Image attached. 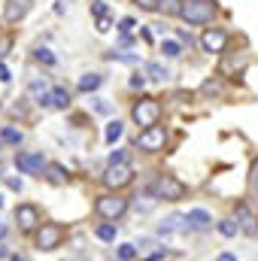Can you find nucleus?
I'll use <instances>...</instances> for the list:
<instances>
[{
	"label": "nucleus",
	"instance_id": "nucleus-1",
	"mask_svg": "<svg viewBox=\"0 0 258 261\" xmlns=\"http://www.w3.org/2000/svg\"><path fill=\"white\" fill-rule=\"evenodd\" d=\"M213 15H216L213 0H183L179 18H186L189 24H207V21H213Z\"/></svg>",
	"mask_w": 258,
	"mask_h": 261
},
{
	"label": "nucleus",
	"instance_id": "nucleus-2",
	"mask_svg": "<svg viewBox=\"0 0 258 261\" xmlns=\"http://www.w3.org/2000/svg\"><path fill=\"white\" fill-rule=\"evenodd\" d=\"M131 116H134V122H137V125H143V130L155 128V125H158V119H161V103H158L155 97H140V100L134 103Z\"/></svg>",
	"mask_w": 258,
	"mask_h": 261
},
{
	"label": "nucleus",
	"instance_id": "nucleus-3",
	"mask_svg": "<svg viewBox=\"0 0 258 261\" xmlns=\"http://www.w3.org/2000/svg\"><path fill=\"white\" fill-rule=\"evenodd\" d=\"M152 195L164 197V200H183V197L189 195V186H186L183 179L170 176V173H161V176L155 179V186H152Z\"/></svg>",
	"mask_w": 258,
	"mask_h": 261
},
{
	"label": "nucleus",
	"instance_id": "nucleus-4",
	"mask_svg": "<svg viewBox=\"0 0 258 261\" xmlns=\"http://www.w3.org/2000/svg\"><path fill=\"white\" fill-rule=\"evenodd\" d=\"M94 210H97V216L104 219V222H116V219H122L125 216V210H128V197H119V195H104L94 200Z\"/></svg>",
	"mask_w": 258,
	"mask_h": 261
},
{
	"label": "nucleus",
	"instance_id": "nucleus-5",
	"mask_svg": "<svg viewBox=\"0 0 258 261\" xmlns=\"http://www.w3.org/2000/svg\"><path fill=\"white\" fill-rule=\"evenodd\" d=\"M64 237H67L64 225H58V222H46V225L37 231V249L52 252V249H58V246L64 243Z\"/></svg>",
	"mask_w": 258,
	"mask_h": 261
},
{
	"label": "nucleus",
	"instance_id": "nucleus-6",
	"mask_svg": "<svg viewBox=\"0 0 258 261\" xmlns=\"http://www.w3.org/2000/svg\"><path fill=\"white\" fill-rule=\"evenodd\" d=\"M164 143H167V130L161 128V125H155V128H146L140 130V137H137V149H143V152H161L164 149Z\"/></svg>",
	"mask_w": 258,
	"mask_h": 261
},
{
	"label": "nucleus",
	"instance_id": "nucleus-7",
	"mask_svg": "<svg viewBox=\"0 0 258 261\" xmlns=\"http://www.w3.org/2000/svg\"><path fill=\"white\" fill-rule=\"evenodd\" d=\"M15 167H18L21 173L43 176V170H46L49 164H46V158H43L40 152H18V155H15Z\"/></svg>",
	"mask_w": 258,
	"mask_h": 261
},
{
	"label": "nucleus",
	"instance_id": "nucleus-8",
	"mask_svg": "<svg viewBox=\"0 0 258 261\" xmlns=\"http://www.w3.org/2000/svg\"><path fill=\"white\" fill-rule=\"evenodd\" d=\"M131 179H134L131 164H110L107 173H104V182L110 189H125V186H131Z\"/></svg>",
	"mask_w": 258,
	"mask_h": 261
},
{
	"label": "nucleus",
	"instance_id": "nucleus-9",
	"mask_svg": "<svg viewBox=\"0 0 258 261\" xmlns=\"http://www.w3.org/2000/svg\"><path fill=\"white\" fill-rule=\"evenodd\" d=\"M200 46H203V52H210V55H222L225 46H228V34H225L222 28H210V31L200 37Z\"/></svg>",
	"mask_w": 258,
	"mask_h": 261
},
{
	"label": "nucleus",
	"instance_id": "nucleus-10",
	"mask_svg": "<svg viewBox=\"0 0 258 261\" xmlns=\"http://www.w3.org/2000/svg\"><path fill=\"white\" fill-rule=\"evenodd\" d=\"M15 222H18L21 231H31V228H37V222H40V210H37L34 203H21V206H15Z\"/></svg>",
	"mask_w": 258,
	"mask_h": 261
},
{
	"label": "nucleus",
	"instance_id": "nucleus-11",
	"mask_svg": "<svg viewBox=\"0 0 258 261\" xmlns=\"http://www.w3.org/2000/svg\"><path fill=\"white\" fill-rule=\"evenodd\" d=\"M237 225H240V231L249 234V237L258 234V219L252 216V210H249L246 203H237Z\"/></svg>",
	"mask_w": 258,
	"mask_h": 261
},
{
	"label": "nucleus",
	"instance_id": "nucleus-12",
	"mask_svg": "<svg viewBox=\"0 0 258 261\" xmlns=\"http://www.w3.org/2000/svg\"><path fill=\"white\" fill-rule=\"evenodd\" d=\"M28 12H31V0H6V6H3L6 21H21Z\"/></svg>",
	"mask_w": 258,
	"mask_h": 261
},
{
	"label": "nucleus",
	"instance_id": "nucleus-13",
	"mask_svg": "<svg viewBox=\"0 0 258 261\" xmlns=\"http://www.w3.org/2000/svg\"><path fill=\"white\" fill-rule=\"evenodd\" d=\"M186 228H192L189 225V216H167L158 225V234H176V231H186Z\"/></svg>",
	"mask_w": 258,
	"mask_h": 261
},
{
	"label": "nucleus",
	"instance_id": "nucleus-14",
	"mask_svg": "<svg viewBox=\"0 0 258 261\" xmlns=\"http://www.w3.org/2000/svg\"><path fill=\"white\" fill-rule=\"evenodd\" d=\"M189 225L197 228V231H207V228L213 225V219H210V213H207V210H200V206H197V210H189Z\"/></svg>",
	"mask_w": 258,
	"mask_h": 261
},
{
	"label": "nucleus",
	"instance_id": "nucleus-15",
	"mask_svg": "<svg viewBox=\"0 0 258 261\" xmlns=\"http://www.w3.org/2000/svg\"><path fill=\"white\" fill-rule=\"evenodd\" d=\"M146 76H149L152 82H164L170 73H167V67H164V64H158V61H149V64H146Z\"/></svg>",
	"mask_w": 258,
	"mask_h": 261
},
{
	"label": "nucleus",
	"instance_id": "nucleus-16",
	"mask_svg": "<svg viewBox=\"0 0 258 261\" xmlns=\"http://www.w3.org/2000/svg\"><path fill=\"white\" fill-rule=\"evenodd\" d=\"M100 82H104V76H97V73H85V76L79 79V91H94V88H100Z\"/></svg>",
	"mask_w": 258,
	"mask_h": 261
},
{
	"label": "nucleus",
	"instance_id": "nucleus-17",
	"mask_svg": "<svg viewBox=\"0 0 258 261\" xmlns=\"http://www.w3.org/2000/svg\"><path fill=\"white\" fill-rule=\"evenodd\" d=\"M52 107H55V110H67V107H70L67 88H52Z\"/></svg>",
	"mask_w": 258,
	"mask_h": 261
},
{
	"label": "nucleus",
	"instance_id": "nucleus-18",
	"mask_svg": "<svg viewBox=\"0 0 258 261\" xmlns=\"http://www.w3.org/2000/svg\"><path fill=\"white\" fill-rule=\"evenodd\" d=\"M21 137H24V134H21L18 128H12V125H6V128L0 130V140H3V143H12V146H18Z\"/></svg>",
	"mask_w": 258,
	"mask_h": 261
},
{
	"label": "nucleus",
	"instance_id": "nucleus-19",
	"mask_svg": "<svg viewBox=\"0 0 258 261\" xmlns=\"http://www.w3.org/2000/svg\"><path fill=\"white\" fill-rule=\"evenodd\" d=\"M161 52H164L167 58H179V55H183V43H179V40H164V43H161Z\"/></svg>",
	"mask_w": 258,
	"mask_h": 261
},
{
	"label": "nucleus",
	"instance_id": "nucleus-20",
	"mask_svg": "<svg viewBox=\"0 0 258 261\" xmlns=\"http://www.w3.org/2000/svg\"><path fill=\"white\" fill-rule=\"evenodd\" d=\"M94 234H97L104 243H113V240H116V225H113V222H104V225H97Z\"/></svg>",
	"mask_w": 258,
	"mask_h": 261
},
{
	"label": "nucleus",
	"instance_id": "nucleus-21",
	"mask_svg": "<svg viewBox=\"0 0 258 261\" xmlns=\"http://www.w3.org/2000/svg\"><path fill=\"white\" fill-rule=\"evenodd\" d=\"M46 170H49L46 176H49V179H52L55 186H64V182H67V173H64V167H61V164H49Z\"/></svg>",
	"mask_w": 258,
	"mask_h": 261
},
{
	"label": "nucleus",
	"instance_id": "nucleus-22",
	"mask_svg": "<svg viewBox=\"0 0 258 261\" xmlns=\"http://www.w3.org/2000/svg\"><path fill=\"white\" fill-rule=\"evenodd\" d=\"M122 134H125V125L116 119V122H110V125H107V134H104V137H107V143H116Z\"/></svg>",
	"mask_w": 258,
	"mask_h": 261
},
{
	"label": "nucleus",
	"instance_id": "nucleus-23",
	"mask_svg": "<svg viewBox=\"0 0 258 261\" xmlns=\"http://www.w3.org/2000/svg\"><path fill=\"white\" fill-rule=\"evenodd\" d=\"M116 255H119V261H134L137 258V246H134V243H122Z\"/></svg>",
	"mask_w": 258,
	"mask_h": 261
},
{
	"label": "nucleus",
	"instance_id": "nucleus-24",
	"mask_svg": "<svg viewBox=\"0 0 258 261\" xmlns=\"http://www.w3.org/2000/svg\"><path fill=\"white\" fill-rule=\"evenodd\" d=\"M91 15H94V18H107V15H110V6H107L104 0H91Z\"/></svg>",
	"mask_w": 258,
	"mask_h": 261
},
{
	"label": "nucleus",
	"instance_id": "nucleus-25",
	"mask_svg": "<svg viewBox=\"0 0 258 261\" xmlns=\"http://www.w3.org/2000/svg\"><path fill=\"white\" fill-rule=\"evenodd\" d=\"M219 231H222L225 237H237L240 225H237V222H231V219H225V222H219Z\"/></svg>",
	"mask_w": 258,
	"mask_h": 261
},
{
	"label": "nucleus",
	"instance_id": "nucleus-26",
	"mask_svg": "<svg viewBox=\"0 0 258 261\" xmlns=\"http://www.w3.org/2000/svg\"><path fill=\"white\" fill-rule=\"evenodd\" d=\"M107 61H128V64H134L137 55H125V52H119V49H110V52H107Z\"/></svg>",
	"mask_w": 258,
	"mask_h": 261
},
{
	"label": "nucleus",
	"instance_id": "nucleus-27",
	"mask_svg": "<svg viewBox=\"0 0 258 261\" xmlns=\"http://www.w3.org/2000/svg\"><path fill=\"white\" fill-rule=\"evenodd\" d=\"M161 9H164L167 15H179V9H183V0H161Z\"/></svg>",
	"mask_w": 258,
	"mask_h": 261
},
{
	"label": "nucleus",
	"instance_id": "nucleus-28",
	"mask_svg": "<svg viewBox=\"0 0 258 261\" xmlns=\"http://www.w3.org/2000/svg\"><path fill=\"white\" fill-rule=\"evenodd\" d=\"M34 55H37V61H43V64H49V67L55 64V55H52L49 49H43V46H40V49H37Z\"/></svg>",
	"mask_w": 258,
	"mask_h": 261
},
{
	"label": "nucleus",
	"instance_id": "nucleus-29",
	"mask_svg": "<svg viewBox=\"0 0 258 261\" xmlns=\"http://www.w3.org/2000/svg\"><path fill=\"white\" fill-rule=\"evenodd\" d=\"M200 91H203V94H207V97H210V94H213V97H216V94H222V85H219V82H213V79H210V82H203V88H200Z\"/></svg>",
	"mask_w": 258,
	"mask_h": 261
},
{
	"label": "nucleus",
	"instance_id": "nucleus-30",
	"mask_svg": "<svg viewBox=\"0 0 258 261\" xmlns=\"http://www.w3.org/2000/svg\"><path fill=\"white\" fill-rule=\"evenodd\" d=\"M140 9H146V12H152V9H158L161 6V0H134Z\"/></svg>",
	"mask_w": 258,
	"mask_h": 261
},
{
	"label": "nucleus",
	"instance_id": "nucleus-31",
	"mask_svg": "<svg viewBox=\"0 0 258 261\" xmlns=\"http://www.w3.org/2000/svg\"><path fill=\"white\" fill-rule=\"evenodd\" d=\"M131 31H134V18H122V21H119V34L128 37Z\"/></svg>",
	"mask_w": 258,
	"mask_h": 261
},
{
	"label": "nucleus",
	"instance_id": "nucleus-32",
	"mask_svg": "<svg viewBox=\"0 0 258 261\" xmlns=\"http://www.w3.org/2000/svg\"><path fill=\"white\" fill-rule=\"evenodd\" d=\"M110 164H128V152H122V149L113 152V155H110Z\"/></svg>",
	"mask_w": 258,
	"mask_h": 261
},
{
	"label": "nucleus",
	"instance_id": "nucleus-33",
	"mask_svg": "<svg viewBox=\"0 0 258 261\" xmlns=\"http://www.w3.org/2000/svg\"><path fill=\"white\" fill-rule=\"evenodd\" d=\"M110 28H113V21H110V15H107V18H97V31H100V34H107Z\"/></svg>",
	"mask_w": 258,
	"mask_h": 261
},
{
	"label": "nucleus",
	"instance_id": "nucleus-34",
	"mask_svg": "<svg viewBox=\"0 0 258 261\" xmlns=\"http://www.w3.org/2000/svg\"><path fill=\"white\" fill-rule=\"evenodd\" d=\"M143 85H146V76H140V73L131 76V88H143Z\"/></svg>",
	"mask_w": 258,
	"mask_h": 261
},
{
	"label": "nucleus",
	"instance_id": "nucleus-35",
	"mask_svg": "<svg viewBox=\"0 0 258 261\" xmlns=\"http://www.w3.org/2000/svg\"><path fill=\"white\" fill-rule=\"evenodd\" d=\"M97 113H110V103L107 100H97Z\"/></svg>",
	"mask_w": 258,
	"mask_h": 261
},
{
	"label": "nucleus",
	"instance_id": "nucleus-36",
	"mask_svg": "<svg viewBox=\"0 0 258 261\" xmlns=\"http://www.w3.org/2000/svg\"><path fill=\"white\" fill-rule=\"evenodd\" d=\"M6 186H9V189H12V192H21V182H18V179H9V182H6Z\"/></svg>",
	"mask_w": 258,
	"mask_h": 261
},
{
	"label": "nucleus",
	"instance_id": "nucleus-37",
	"mask_svg": "<svg viewBox=\"0 0 258 261\" xmlns=\"http://www.w3.org/2000/svg\"><path fill=\"white\" fill-rule=\"evenodd\" d=\"M0 82H9V70L0 64Z\"/></svg>",
	"mask_w": 258,
	"mask_h": 261
},
{
	"label": "nucleus",
	"instance_id": "nucleus-38",
	"mask_svg": "<svg viewBox=\"0 0 258 261\" xmlns=\"http://www.w3.org/2000/svg\"><path fill=\"white\" fill-rule=\"evenodd\" d=\"M216 261H237V255H231V252H222Z\"/></svg>",
	"mask_w": 258,
	"mask_h": 261
},
{
	"label": "nucleus",
	"instance_id": "nucleus-39",
	"mask_svg": "<svg viewBox=\"0 0 258 261\" xmlns=\"http://www.w3.org/2000/svg\"><path fill=\"white\" fill-rule=\"evenodd\" d=\"M252 186L258 189V164H255V170H252Z\"/></svg>",
	"mask_w": 258,
	"mask_h": 261
},
{
	"label": "nucleus",
	"instance_id": "nucleus-40",
	"mask_svg": "<svg viewBox=\"0 0 258 261\" xmlns=\"http://www.w3.org/2000/svg\"><path fill=\"white\" fill-rule=\"evenodd\" d=\"M0 237H6V225L3 222H0Z\"/></svg>",
	"mask_w": 258,
	"mask_h": 261
},
{
	"label": "nucleus",
	"instance_id": "nucleus-41",
	"mask_svg": "<svg viewBox=\"0 0 258 261\" xmlns=\"http://www.w3.org/2000/svg\"><path fill=\"white\" fill-rule=\"evenodd\" d=\"M12 261H28V258H21V255H15V258H12Z\"/></svg>",
	"mask_w": 258,
	"mask_h": 261
},
{
	"label": "nucleus",
	"instance_id": "nucleus-42",
	"mask_svg": "<svg viewBox=\"0 0 258 261\" xmlns=\"http://www.w3.org/2000/svg\"><path fill=\"white\" fill-rule=\"evenodd\" d=\"M3 255H6V249H3V246H0V258H3Z\"/></svg>",
	"mask_w": 258,
	"mask_h": 261
},
{
	"label": "nucleus",
	"instance_id": "nucleus-43",
	"mask_svg": "<svg viewBox=\"0 0 258 261\" xmlns=\"http://www.w3.org/2000/svg\"><path fill=\"white\" fill-rule=\"evenodd\" d=\"M0 206H3V197H0Z\"/></svg>",
	"mask_w": 258,
	"mask_h": 261
}]
</instances>
